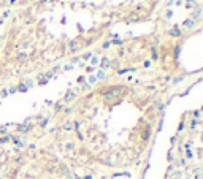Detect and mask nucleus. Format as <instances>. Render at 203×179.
Listing matches in <instances>:
<instances>
[{
	"instance_id": "2",
	"label": "nucleus",
	"mask_w": 203,
	"mask_h": 179,
	"mask_svg": "<svg viewBox=\"0 0 203 179\" xmlns=\"http://www.w3.org/2000/svg\"><path fill=\"white\" fill-rule=\"evenodd\" d=\"M0 179H11V177H10V176H8L6 173H5V177H0ZM63 179H71V177H70V176H68V173H67L65 176H63Z\"/></svg>"
},
{
	"instance_id": "1",
	"label": "nucleus",
	"mask_w": 203,
	"mask_h": 179,
	"mask_svg": "<svg viewBox=\"0 0 203 179\" xmlns=\"http://www.w3.org/2000/svg\"><path fill=\"white\" fill-rule=\"evenodd\" d=\"M25 60H27V54H25V52H17V55H16V62L22 63V62H25Z\"/></svg>"
},
{
	"instance_id": "3",
	"label": "nucleus",
	"mask_w": 203,
	"mask_h": 179,
	"mask_svg": "<svg viewBox=\"0 0 203 179\" xmlns=\"http://www.w3.org/2000/svg\"><path fill=\"white\" fill-rule=\"evenodd\" d=\"M8 16H10V11H5V13H3V16H2V17H8Z\"/></svg>"
}]
</instances>
